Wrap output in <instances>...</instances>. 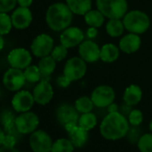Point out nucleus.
Listing matches in <instances>:
<instances>
[{
  "instance_id": "obj_1",
  "label": "nucleus",
  "mask_w": 152,
  "mask_h": 152,
  "mask_svg": "<svg viewBox=\"0 0 152 152\" xmlns=\"http://www.w3.org/2000/svg\"><path fill=\"white\" fill-rule=\"evenodd\" d=\"M130 124L122 113H107L99 125V132L103 138L108 140H117L126 136Z\"/></svg>"
},
{
  "instance_id": "obj_2",
  "label": "nucleus",
  "mask_w": 152,
  "mask_h": 152,
  "mask_svg": "<svg viewBox=\"0 0 152 152\" xmlns=\"http://www.w3.org/2000/svg\"><path fill=\"white\" fill-rule=\"evenodd\" d=\"M73 20V13L65 3L56 2L48 7L46 12V23L54 31H63Z\"/></svg>"
},
{
  "instance_id": "obj_3",
  "label": "nucleus",
  "mask_w": 152,
  "mask_h": 152,
  "mask_svg": "<svg viewBox=\"0 0 152 152\" xmlns=\"http://www.w3.org/2000/svg\"><path fill=\"white\" fill-rule=\"evenodd\" d=\"M126 31L135 34H143L150 26L148 15L140 10H131L122 19Z\"/></svg>"
},
{
  "instance_id": "obj_4",
  "label": "nucleus",
  "mask_w": 152,
  "mask_h": 152,
  "mask_svg": "<svg viewBox=\"0 0 152 152\" xmlns=\"http://www.w3.org/2000/svg\"><path fill=\"white\" fill-rule=\"evenodd\" d=\"M96 6L107 19H123L128 12L127 0H96Z\"/></svg>"
},
{
  "instance_id": "obj_5",
  "label": "nucleus",
  "mask_w": 152,
  "mask_h": 152,
  "mask_svg": "<svg viewBox=\"0 0 152 152\" xmlns=\"http://www.w3.org/2000/svg\"><path fill=\"white\" fill-rule=\"evenodd\" d=\"M87 72V63L80 56L69 58L64 66L63 74L72 83L81 80Z\"/></svg>"
},
{
  "instance_id": "obj_6",
  "label": "nucleus",
  "mask_w": 152,
  "mask_h": 152,
  "mask_svg": "<svg viewBox=\"0 0 152 152\" xmlns=\"http://www.w3.org/2000/svg\"><path fill=\"white\" fill-rule=\"evenodd\" d=\"M2 82L5 88L10 91L16 92L21 91L26 83L23 70L10 67L4 73Z\"/></svg>"
},
{
  "instance_id": "obj_7",
  "label": "nucleus",
  "mask_w": 152,
  "mask_h": 152,
  "mask_svg": "<svg viewBox=\"0 0 152 152\" xmlns=\"http://www.w3.org/2000/svg\"><path fill=\"white\" fill-rule=\"evenodd\" d=\"M91 99L95 107L105 108L115 101V91L109 85H99L92 91Z\"/></svg>"
},
{
  "instance_id": "obj_8",
  "label": "nucleus",
  "mask_w": 152,
  "mask_h": 152,
  "mask_svg": "<svg viewBox=\"0 0 152 152\" xmlns=\"http://www.w3.org/2000/svg\"><path fill=\"white\" fill-rule=\"evenodd\" d=\"M54 47L53 38L47 33H41L33 39L31 44V52L36 57L41 58L49 56Z\"/></svg>"
},
{
  "instance_id": "obj_9",
  "label": "nucleus",
  "mask_w": 152,
  "mask_h": 152,
  "mask_svg": "<svg viewBox=\"0 0 152 152\" xmlns=\"http://www.w3.org/2000/svg\"><path fill=\"white\" fill-rule=\"evenodd\" d=\"M7 62L11 67L24 70L31 64L32 53L24 48H14L7 55Z\"/></svg>"
},
{
  "instance_id": "obj_10",
  "label": "nucleus",
  "mask_w": 152,
  "mask_h": 152,
  "mask_svg": "<svg viewBox=\"0 0 152 152\" xmlns=\"http://www.w3.org/2000/svg\"><path fill=\"white\" fill-rule=\"evenodd\" d=\"M53 140L51 136L43 130H36L31 133L29 143L33 152H51Z\"/></svg>"
},
{
  "instance_id": "obj_11",
  "label": "nucleus",
  "mask_w": 152,
  "mask_h": 152,
  "mask_svg": "<svg viewBox=\"0 0 152 152\" xmlns=\"http://www.w3.org/2000/svg\"><path fill=\"white\" fill-rule=\"evenodd\" d=\"M15 124L18 131L23 134H30L35 132L39 124V118L37 114L31 111L20 113L16 116Z\"/></svg>"
},
{
  "instance_id": "obj_12",
  "label": "nucleus",
  "mask_w": 152,
  "mask_h": 152,
  "mask_svg": "<svg viewBox=\"0 0 152 152\" xmlns=\"http://www.w3.org/2000/svg\"><path fill=\"white\" fill-rule=\"evenodd\" d=\"M85 35L82 29L76 26H69L60 34V44L67 48L79 46L84 40Z\"/></svg>"
},
{
  "instance_id": "obj_13",
  "label": "nucleus",
  "mask_w": 152,
  "mask_h": 152,
  "mask_svg": "<svg viewBox=\"0 0 152 152\" xmlns=\"http://www.w3.org/2000/svg\"><path fill=\"white\" fill-rule=\"evenodd\" d=\"M34 103L35 100L33 98V94L26 90L16 91L11 100L13 109L19 114L31 111Z\"/></svg>"
},
{
  "instance_id": "obj_14",
  "label": "nucleus",
  "mask_w": 152,
  "mask_h": 152,
  "mask_svg": "<svg viewBox=\"0 0 152 152\" xmlns=\"http://www.w3.org/2000/svg\"><path fill=\"white\" fill-rule=\"evenodd\" d=\"M32 94L35 103L40 106L48 105L54 97V90L49 80L41 79L34 87Z\"/></svg>"
},
{
  "instance_id": "obj_15",
  "label": "nucleus",
  "mask_w": 152,
  "mask_h": 152,
  "mask_svg": "<svg viewBox=\"0 0 152 152\" xmlns=\"http://www.w3.org/2000/svg\"><path fill=\"white\" fill-rule=\"evenodd\" d=\"M64 127L68 132L69 140L75 148H82L87 143L89 140V132L79 126L77 123H69Z\"/></svg>"
},
{
  "instance_id": "obj_16",
  "label": "nucleus",
  "mask_w": 152,
  "mask_h": 152,
  "mask_svg": "<svg viewBox=\"0 0 152 152\" xmlns=\"http://www.w3.org/2000/svg\"><path fill=\"white\" fill-rule=\"evenodd\" d=\"M78 47L79 56L86 63H95L100 59V48L92 39L83 40Z\"/></svg>"
},
{
  "instance_id": "obj_17",
  "label": "nucleus",
  "mask_w": 152,
  "mask_h": 152,
  "mask_svg": "<svg viewBox=\"0 0 152 152\" xmlns=\"http://www.w3.org/2000/svg\"><path fill=\"white\" fill-rule=\"evenodd\" d=\"M13 26L16 30H25L32 23L33 15L29 7H17L11 15Z\"/></svg>"
},
{
  "instance_id": "obj_18",
  "label": "nucleus",
  "mask_w": 152,
  "mask_h": 152,
  "mask_svg": "<svg viewBox=\"0 0 152 152\" xmlns=\"http://www.w3.org/2000/svg\"><path fill=\"white\" fill-rule=\"evenodd\" d=\"M79 112L76 110L74 106L67 103L61 104L56 110V117L57 122L64 126L69 123H77L79 120Z\"/></svg>"
},
{
  "instance_id": "obj_19",
  "label": "nucleus",
  "mask_w": 152,
  "mask_h": 152,
  "mask_svg": "<svg viewBox=\"0 0 152 152\" xmlns=\"http://www.w3.org/2000/svg\"><path fill=\"white\" fill-rule=\"evenodd\" d=\"M141 45V39L140 35L129 32L121 38L119 41V48L125 54H133L137 52Z\"/></svg>"
},
{
  "instance_id": "obj_20",
  "label": "nucleus",
  "mask_w": 152,
  "mask_h": 152,
  "mask_svg": "<svg viewBox=\"0 0 152 152\" xmlns=\"http://www.w3.org/2000/svg\"><path fill=\"white\" fill-rule=\"evenodd\" d=\"M142 99V91L139 85L136 84H131L129 85L123 95V100L124 103L133 107L138 105Z\"/></svg>"
},
{
  "instance_id": "obj_21",
  "label": "nucleus",
  "mask_w": 152,
  "mask_h": 152,
  "mask_svg": "<svg viewBox=\"0 0 152 152\" xmlns=\"http://www.w3.org/2000/svg\"><path fill=\"white\" fill-rule=\"evenodd\" d=\"M65 4L77 15H84L92 8V0H65Z\"/></svg>"
},
{
  "instance_id": "obj_22",
  "label": "nucleus",
  "mask_w": 152,
  "mask_h": 152,
  "mask_svg": "<svg viewBox=\"0 0 152 152\" xmlns=\"http://www.w3.org/2000/svg\"><path fill=\"white\" fill-rule=\"evenodd\" d=\"M120 51L119 47L113 43L104 44L100 48V59L104 63H113L118 59Z\"/></svg>"
},
{
  "instance_id": "obj_23",
  "label": "nucleus",
  "mask_w": 152,
  "mask_h": 152,
  "mask_svg": "<svg viewBox=\"0 0 152 152\" xmlns=\"http://www.w3.org/2000/svg\"><path fill=\"white\" fill-rule=\"evenodd\" d=\"M38 66L42 74V79L48 80L51 74L55 72L56 67V61L51 56V55L41 57L38 63Z\"/></svg>"
},
{
  "instance_id": "obj_24",
  "label": "nucleus",
  "mask_w": 152,
  "mask_h": 152,
  "mask_svg": "<svg viewBox=\"0 0 152 152\" xmlns=\"http://www.w3.org/2000/svg\"><path fill=\"white\" fill-rule=\"evenodd\" d=\"M83 17L87 25H89L90 27H95V28L101 27L103 23H105V18H106L104 15L99 9L90 10L88 13H86L83 15Z\"/></svg>"
},
{
  "instance_id": "obj_25",
  "label": "nucleus",
  "mask_w": 152,
  "mask_h": 152,
  "mask_svg": "<svg viewBox=\"0 0 152 152\" xmlns=\"http://www.w3.org/2000/svg\"><path fill=\"white\" fill-rule=\"evenodd\" d=\"M125 28L122 19H108L106 24V31L112 38L121 37Z\"/></svg>"
},
{
  "instance_id": "obj_26",
  "label": "nucleus",
  "mask_w": 152,
  "mask_h": 152,
  "mask_svg": "<svg viewBox=\"0 0 152 152\" xmlns=\"http://www.w3.org/2000/svg\"><path fill=\"white\" fill-rule=\"evenodd\" d=\"M97 124H98V118L96 115L92 112L81 114L78 120V125L88 132L92 130L97 125Z\"/></svg>"
},
{
  "instance_id": "obj_27",
  "label": "nucleus",
  "mask_w": 152,
  "mask_h": 152,
  "mask_svg": "<svg viewBox=\"0 0 152 152\" xmlns=\"http://www.w3.org/2000/svg\"><path fill=\"white\" fill-rule=\"evenodd\" d=\"M74 107L80 114H85L89 112H92L94 108V104L91 99V97L83 96L77 99L74 102Z\"/></svg>"
},
{
  "instance_id": "obj_28",
  "label": "nucleus",
  "mask_w": 152,
  "mask_h": 152,
  "mask_svg": "<svg viewBox=\"0 0 152 152\" xmlns=\"http://www.w3.org/2000/svg\"><path fill=\"white\" fill-rule=\"evenodd\" d=\"M74 148L69 139L60 138L53 142L51 152H73Z\"/></svg>"
},
{
  "instance_id": "obj_29",
  "label": "nucleus",
  "mask_w": 152,
  "mask_h": 152,
  "mask_svg": "<svg viewBox=\"0 0 152 152\" xmlns=\"http://www.w3.org/2000/svg\"><path fill=\"white\" fill-rule=\"evenodd\" d=\"M26 82L31 83H38L42 79V74L38 65L31 64L23 70Z\"/></svg>"
},
{
  "instance_id": "obj_30",
  "label": "nucleus",
  "mask_w": 152,
  "mask_h": 152,
  "mask_svg": "<svg viewBox=\"0 0 152 152\" xmlns=\"http://www.w3.org/2000/svg\"><path fill=\"white\" fill-rule=\"evenodd\" d=\"M14 28L11 15L7 13H0V35L9 34Z\"/></svg>"
},
{
  "instance_id": "obj_31",
  "label": "nucleus",
  "mask_w": 152,
  "mask_h": 152,
  "mask_svg": "<svg viewBox=\"0 0 152 152\" xmlns=\"http://www.w3.org/2000/svg\"><path fill=\"white\" fill-rule=\"evenodd\" d=\"M140 152H152V132L144 133L137 142Z\"/></svg>"
},
{
  "instance_id": "obj_32",
  "label": "nucleus",
  "mask_w": 152,
  "mask_h": 152,
  "mask_svg": "<svg viewBox=\"0 0 152 152\" xmlns=\"http://www.w3.org/2000/svg\"><path fill=\"white\" fill-rule=\"evenodd\" d=\"M67 50H68L67 48H65L64 46L60 44L58 46L54 47L50 55L56 62H61L67 56V54H68Z\"/></svg>"
},
{
  "instance_id": "obj_33",
  "label": "nucleus",
  "mask_w": 152,
  "mask_h": 152,
  "mask_svg": "<svg viewBox=\"0 0 152 152\" xmlns=\"http://www.w3.org/2000/svg\"><path fill=\"white\" fill-rule=\"evenodd\" d=\"M130 125L139 126L143 121V114L140 109H132L127 116Z\"/></svg>"
},
{
  "instance_id": "obj_34",
  "label": "nucleus",
  "mask_w": 152,
  "mask_h": 152,
  "mask_svg": "<svg viewBox=\"0 0 152 152\" xmlns=\"http://www.w3.org/2000/svg\"><path fill=\"white\" fill-rule=\"evenodd\" d=\"M15 111L13 109H8V108H6L4 110L1 111L0 113V124H1L2 126L9 124V123H12V122H15V119H16V115H15Z\"/></svg>"
},
{
  "instance_id": "obj_35",
  "label": "nucleus",
  "mask_w": 152,
  "mask_h": 152,
  "mask_svg": "<svg viewBox=\"0 0 152 152\" xmlns=\"http://www.w3.org/2000/svg\"><path fill=\"white\" fill-rule=\"evenodd\" d=\"M17 0H0V13L13 12L17 7Z\"/></svg>"
},
{
  "instance_id": "obj_36",
  "label": "nucleus",
  "mask_w": 152,
  "mask_h": 152,
  "mask_svg": "<svg viewBox=\"0 0 152 152\" xmlns=\"http://www.w3.org/2000/svg\"><path fill=\"white\" fill-rule=\"evenodd\" d=\"M140 130L139 126H130V129L126 134V137L128 138V140L132 143H137L139 139L142 134H140Z\"/></svg>"
},
{
  "instance_id": "obj_37",
  "label": "nucleus",
  "mask_w": 152,
  "mask_h": 152,
  "mask_svg": "<svg viewBox=\"0 0 152 152\" xmlns=\"http://www.w3.org/2000/svg\"><path fill=\"white\" fill-rule=\"evenodd\" d=\"M3 129L6 132V134H10V135H14L19 139H21L22 137V133L18 131L17 129V126H16V124L15 122H12V123H9L6 125L3 126Z\"/></svg>"
},
{
  "instance_id": "obj_38",
  "label": "nucleus",
  "mask_w": 152,
  "mask_h": 152,
  "mask_svg": "<svg viewBox=\"0 0 152 152\" xmlns=\"http://www.w3.org/2000/svg\"><path fill=\"white\" fill-rule=\"evenodd\" d=\"M19 138L14 136V135H10V134H6L4 142H3V146L7 147V148H15L16 146V144L19 141Z\"/></svg>"
},
{
  "instance_id": "obj_39",
  "label": "nucleus",
  "mask_w": 152,
  "mask_h": 152,
  "mask_svg": "<svg viewBox=\"0 0 152 152\" xmlns=\"http://www.w3.org/2000/svg\"><path fill=\"white\" fill-rule=\"evenodd\" d=\"M71 83L72 82L68 78H66L64 74L59 76V77H57V79H56V83L61 88H67L71 84Z\"/></svg>"
},
{
  "instance_id": "obj_40",
  "label": "nucleus",
  "mask_w": 152,
  "mask_h": 152,
  "mask_svg": "<svg viewBox=\"0 0 152 152\" xmlns=\"http://www.w3.org/2000/svg\"><path fill=\"white\" fill-rule=\"evenodd\" d=\"M99 34V31H98V28H95V27H89L87 31H86V35L88 36V38L90 39H92L94 38H96Z\"/></svg>"
},
{
  "instance_id": "obj_41",
  "label": "nucleus",
  "mask_w": 152,
  "mask_h": 152,
  "mask_svg": "<svg viewBox=\"0 0 152 152\" xmlns=\"http://www.w3.org/2000/svg\"><path fill=\"white\" fill-rule=\"evenodd\" d=\"M131 111H132V107L125 103H124V105H122V107H119V112L122 113L125 116H128V115L130 114Z\"/></svg>"
},
{
  "instance_id": "obj_42",
  "label": "nucleus",
  "mask_w": 152,
  "mask_h": 152,
  "mask_svg": "<svg viewBox=\"0 0 152 152\" xmlns=\"http://www.w3.org/2000/svg\"><path fill=\"white\" fill-rule=\"evenodd\" d=\"M33 0H17V5L18 7H29L32 5Z\"/></svg>"
},
{
  "instance_id": "obj_43",
  "label": "nucleus",
  "mask_w": 152,
  "mask_h": 152,
  "mask_svg": "<svg viewBox=\"0 0 152 152\" xmlns=\"http://www.w3.org/2000/svg\"><path fill=\"white\" fill-rule=\"evenodd\" d=\"M107 112H108V113L118 112V111H119V107H118L117 104H115V103L113 102L112 104H110V105L107 107Z\"/></svg>"
},
{
  "instance_id": "obj_44",
  "label": "nucleus",
  "mask_w": 152,
  "mask_h": 152,
  "mask_svg": "<svg viewBox=\"0 0 152 152\" xmlns=\"http://www.w3.org/2000/svg\"><path fill=\"white\" fill-rule=\"evenodd\" d=\"M0 152H20V150L15 148H15H7L5 146H1L0 147Z\"/></svg>"
},
{
  "instance_id": "obj_45",
  "label": "nucleus",
  "mask_w": 152,
  "mask_h": 152,
  "mask_svg": "<svg viewBox=\"0 0 152 152\" xmlns=\"http://www.w3.org/2000/svg\"><path fill=\"white\" fill-rule=\"evenodd\" d=\"M6 137V132L3 128H0V147L3 146V142Z\"/></svg>"
},
{
  "instance_id": "obj_46",
  "label": "nucleus",
  "mask_w": 152,
  "mask_h": 152,
  "mask_svg": "<svg viewBox=\"0 0 152 152\" xmlns=\"http://www.w3.org/2000/svg\"><path fill=\"white\" fill-rule=\"evenodd\" d=\"M4 48H5V39H4V36L0 35V53L2 52Z\"/></svg>"
},
{
  "instance_id": "obj_47",
  "label": "nucleus",
  "mask_w": 152,
  "mask_h": 152,
  "mask_svg": "<svg viewBox=\"0 0 152 152\" xmlns=\"http://www.w3.org/2000/svg\"><path fill=\"white\" fill-rule=\"evenodd\" d=\"M148 129H149V131L152 132V120L149 122V124H148Z\"/></svg>"
},
{
  "instance_id": "obj_48",
  "label": "nucleus",
  "mask_w": 152,
  "mask_h": 152,
  "mask_svg": "<svg viewBox=\"0 0 152 152\" xmlns=\"http://www.w3.org/2000/svg\"><path fill=\"white\" fill-rule=\"evenodd\" d=\"M0 96H1V87H0Z\"/></svg>"
}]
</instances>
